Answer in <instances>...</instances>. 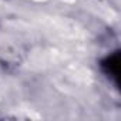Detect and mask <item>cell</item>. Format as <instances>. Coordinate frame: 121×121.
Masks as SVG:
<instances>
[{"label": "cell", "mask_w": 121, "mask_h": 121, "mask_svg": "<svg viewBox=\"0 0 121 121\" xmlns=\"http://www.w3.org/2000/svg\"><path fill=\"white\" fill-rule=\"evenodd\" d=\"M103 70L115 80V83L118 84V78H120V53H114L111 56H108L104 61L101 63Z\"/></svg>", "instance_id": "1"}]
</instances>
